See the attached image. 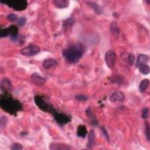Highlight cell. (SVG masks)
Returning a JSON list of instances; mask_svg holds the SVG:
<instances>
[{"label": "cell", "instance_id": "obj_12", "mask_svg": "<svg viewBox=\"0 0 150 150\" xmlns=\"http://www.w3.org/2000/svg\"><path fill=\"white\" fill-rule=\"evenodd\" d=\"M53 4L58 8H65L69 6V1L68 0H54Z\"/></svg>", "mask_w": 150, "mask_h": 150}, {"label": "cell", "instance_id": "obj_19", "mask_svg": "<svg viewBox=\"0 0 150 150\" xmlns=\"http://www.w3.org/2000/svg\"><path fill=\"white\" fill-rule=\"evenodd\" d=\"M149 80L147 79H144L141 81V82L140 83V87H139V89L141 93H144L147 89L148 85H149Z\"/></svg>", "mask_w": 150, "mask_h": 150}, {"label": "cell", "instance_id": "obj_3", "mask_svg": "<svg viewBox=\"0 0 150 150\" xmlns=\"http://www.w3.org/2000/svg\"><path fill=\"white\" fill-rule=\"evenodd\" d=\"M34 101L36 105L42 111L52 113L55 111V109L52 105L47 101L44 97L36 96L34 97Z\"/></svg>", "mask_w": 150, "mask_h": 150}, {"label": "cell", "instance_id": "obj_27", "mask_svg": "<svg viewBox=\"0 0 150 150\" xmlns=\"http://www.w3.org/2000/svg\"><path fill=\"white\" fill-rule=\"evenodd\" d=\"M12 150H21L23 149V146L19 143H14L11 147Z\"/></svg>", "mask_w": 150, "mask_h": 150}, {"label": "cell", "instance_id": "obj_13", "mask_svg": "<svg viewBox=\"0 0 150 150\" xmlns=\"http://www.w3.org/2000/svg\"><path fill=\"white\" fill-rule=\"evenodd\" d=\"M88 134V130L84 125H80L77 129V135L81 138H85Z\"/></svg>", "mask_w": 150, "mask_h": 150}, {"label": "cell", "instance_id": "obj_14", "mask_svg": "<svg viewBox=\"0 0 150 150\" xmlns=\"http://www.w3.org/2000/svg\"><path fill=\"white\" fill-rule=\"evenodd\" d=\"M5 29L8 36L10 35V36L11 37V36H15L18 35L19 29L16 26L12 25Z\"/></svg>", "mask_w": 150, "mask_h": 150}, {"label": "cell", "instance_id": "obj_4", "mask_svg": "<svg viewBox=\"0 0 150 150\" xmlns=\"http://www.w3.org/2000/svg\"><path fill=\"white\" fill-rule=\"evenodd\" d=\"M0 3L7 4L9 7L16 11L25 10L28 7V2L25 0H10V1H1Z\"/></svg>", "mask_w": 150, "mask_h": 150}, {"label": "cell", "instance_id": "obj_29", "mask_svg": "<svg viewBox=\"0 0 150 150\" xmlns=\"http://www.w3.org/2000/svg\"><path fill=\"white\" fill-rule=\"evenodd\" d=\"M7 123V118L5 116H2L1 118V120H0V125H1V128H3L4 127Z\"/></svg>", "mask_w": 150, "mask_h": 150}, {"label": "cell", "instance_id": "obj_25", "mask_svg": "<svg viewBox=\"0 0 150 150\" xmlns=\"http://www.w3.org/2000/svg\"><path fill=\"white\" fill-rule=\"evenodd\" d=\"M148 113H149V109L148 108H145L143 109L142 111V119H147L148 117Z\"/></svg>", "mask_w": 150, "mask_h": 150}, {"label": "cell", "instance_id": "obj_32", "mask_svg": "<svg viewBox=\"0 0 150 150\" xmlns=\"http://www.w3.org/2000/svg\"><path fill=\"white\" fill-rule=\"evenodd\" d=\"M75 20L73 18H68L65 21V25H72L74 24Z\"/></svg>", "mask_w": 150, "mask_h": 150}, {"label": "cell", "instance_id": "obj_20", "mask_svg": "<svg viewBox=\"0 0 150 150\" xmlns=\"http://www.w3.org/2000/svg\"><path fill=\"white\" fill-rule=\"evenodd\" d=\"M138 68H139L140 72L142 74L145 75H147L149 74V66L147 65H146V64H143V65H141Z\"/></svg>", "mask_w": 150, "mask_h": 150}, {"label": "cell", "instance_id": "obj_28", "mask_svg": "<svg viewBox=\"0 0 150 150\" xmlns=\"http://www.w3.org/2000/svg\"><path fill=\"white\" fill-rule=\"evenodd\" d=\"M101 133L103 134V137L108 140V141H109V134L108 133V132H107V130H105V128L104 127H101Z\"/></svg>", "mask_w": 150, "mask_h": 150}, {"label": "cell", "instance_id": "obj_15", "mask_svg": "<svg viewBox=\"0 0 150 150\" xmlns=\"http://www.w3.org/2000/svg\"><path fill=\"white\" fill-rule=\"evenodd\" d=\"M148 59V58L147 55H143V54L139 55L137 58V62H136V67L138 68L141 65L145 64V63L147 62Z\"/></svg>", "mask_w": 150, "mask_h": 150}, {"label": "cell", "instance_id": "obj_16", "mask_svg": "<svg viewBox=\"0 0 150 150\" xmlns=\"http://www.w3.org/2000/svg\"><path fill=\"white\" fill-rule=\"evenodd\" d=\"M49 149L53 150H57V149H70L67 145H62L59 143H52L49 145Z\"/></svg>", "mask_w": 150, "mask_h": 150}, {"label": "cell", "instance_id": "obj_24", "mask_svg": "<svg viewBox=\"0 0 150 150\" xmlns=\"http://www.w3.org/2000/svg\"><path fill=\"white\" fill-rule=\"evenodd\" d=\"M27 22V19L25 16H21L18 19L17 24L19 27H24Z\"/></svg>", "mask_w": 150, "mask_h": 150}, {"label": "cell", "instance_id": "obj_2", "mask_svg": "<svg viewBox=\"0 0 150 150\" xmlns=\"http://www.w3.org/2000/svg\"><path fill=\"white\" fill-rule=\"evenodd\" d=\"M83 52V49L81 45H73L63 51V56L69 63H75L81 59Z\"/></svg>", "mask_w": 150, "mask_h": 150}, {"label": "cell", "instance_id": "obj_23", "mask_svg": "<svg viewBox=\"0 0 150 150\" xmlns=\"http://www.w3.org/2000/svg\"><path fill=\"white\" fill-rule=\"evenodd\" d=\"M145 134L146 138L148 141H149L150 140V128H149V125L148 122H146L145 124Z\"/></svg>", "mask_w": 150, "mask_h": 150}, {"label": "cell", "instance_id": "obj_10", "mask_svg": "<svg viewBox=\"0 0 150 150\" xmlns=\"http://www.w3.org/2000/svg\"><path fill=\"white\" fill-rule=\"evenodd\" d=\"M31 79L32 82L34 84L38 86H42L43 84H44L46 82V79L44 77H41L37 73L32 74L31 77Z\"/></svg>", "mask_w": 150, "mask_h": 150}, {"label": "cell", "instance_id": "obj_26", "mask_svg": "<svg viewBox=\"0 0 150 150\" xmlns=\"http://www.w3.org/2000/svg\"><path fill=\"white\" fill-rule=\"evenodd\" d=\"M7 19L11 22H14L18 19V16L15 14H10L7 15Z\"/></svg>", "mask_w": 150, "mask_h": 150}, {"label": "cell", "instance_id": "obj_8", "mask_svg": "<svg viewBox=\"0 0 150 150\" xmlns=\"http://www.w3.org/2000/svg\"><path fill=\"white\" fill-rule=\"evenodd\" d=\"M58 65V62L56 60L52 58L45 59L43 62V67L45 69H50L56 67Z\"/></svg>", "mask_w": 150, "mask_h": 150}, {"label": "cell", "instance_id": "obj_31", "mask_svg": "<svg viewBox=\"0 0 150 150\" xmlns=\"http://www.w3.org/2000/svg\"><path fill=\"white\" fill-rule=\"evenodd\" d=\"M134 56L133 54H129L128 56V62L130 64V65L132 66L134 62Z\"/></svg>", "mask_w": 150, "mask_h": 150}, {"label": "cell", "instance_id": "obj_7", "mask_svg": "<svg viewBox=\"0 0 150 150\" xmlns=\"http://www.w3.org/2000/svg\"><path fill=\"white\" fill-rule=\"evenodd\" d=\"M40 51V48L35 45H31L23 48L21 51V54L26 56H33L38 54Z\"/></svg>", "mask_w": 150, "mask_h": 150}, {"label": "cell", "instance_id": "obj_6", "mask_svg": "<svg viewBox=\"0 0 150 150\" xmlns=\"http://www.w3.org/2000/svg\"><path fill=\"white\" fill-rule=\"evenodd\" d=\"M116 59V55L113 51L110 50L106 52L105 55V61L108 68H109L110 69H112L114 67Z\"/></svg>", "mask_w": 150, "mask_h": 150}, {"label": "cell", "instance_id": "obj_30", "mask_svg": "<svg viewBox=\"0 0 150 150\" xmlns=\"http://www.w3.org/2000/svg\"><path fill=\"white\" fill-rule=\"evenodd\" d=\"M76 99L79 100V101H86L88 98L84 96V95H77L76 97Z\"/></svg>", "mask_w": 150, "mask_h": 150}, {"label": "cell", "instance_id": "obj_17", "mask_svg": "<svg viewBox=\"0 0 150 150\" xmlns=\"http://www.w3.org/2000/svg\"><path fill=\"white\" fill-rule=\"evenodd\" d=\"M110 29L112 33L115 36H118L120 33V29L118 27V25L117 23L113 22L111 23L110 26Z\"/></svg>", "mask_w": 150, "mask_h": 150}, {"label": "cell", "instance_id": "obj_1", "mask_svg": "<svg viewBox=\"0 0 150 150\" xmlns=\"http://www.w3.org/2000/svg\"><path fill=\"white\" fill-rule=\"evenodd\" d=\"M0 107L5 112L15 116L23 110V105L18 100L14 99L8 93H4L0 98Z\"/></svg>", "mask_w": 150, "mask_h": 150}, {"label": "cell", "instance_id": "obj_11", "mask_svg": "<svg viewBox=\"0 0 150 150\" xmlns=\"http://www.w3.org/2000/svg\"><path fill=\"white\" fill-rule=\"evenodd\" d=\"M125 99L124 95L121 92H116L113 93L110 97V100L112 102H121L124 101Z\"/></svg>", "mask_w": 150, "mask_h": 150}, {"label": "cell", "instance_id": "obj_21", "mask_svg": "<svg viewBox=\"0 0 150 150\" xmlns=\"http://www.w3.org/2000/svg\"><path fill=\"white\" fill-rule=\"evenodd\" d=\"M88 4L96 13H97L98 14L102 13L101 8L99 6V5L97 4H96V3H93V2H89Z\"/></svg>", "mask_w": 150, "mask_h": 150}, {"label": "cell", "instance_id": "obj_5", "mask_svg": "<svg viewBox=\"0 0 150 150\" xmlns=\"http://www.w3.org/2000/svg\"><path fill=\"white\" fill-rule=\"evenodd\" d=\"M55 121L60 125H65L71 121V117L55 110L52 113Z\"/></svg>", "mask_w": 150, "mask_h": 150}, {"label": "cell", "instance_id": "obj_33", "mask_svg": "<svg viewBox=\"0 0 150 150\" xmlns=\"http://www.w3.org/2000/svg\"><path fill=\"white\" fill-rule=\"evenodd\" d=\"M11 40L13 42H16L17 41V40L18 39V36H11Z\"/></svg>", "mask_w": 150, "mask_h": 150}, {"label": "cell", "instance_id": "obj_18", "mask_svg": "<svg viewBox=\"0 0 150 150\" xmlns=\"http://www.w3.org/2000/svg\"><path fill=\"white\" fill-rule=\"evenodd\" d=\"M88 139H89V141H88V147L89 148H92L94 146L95 140V132H93V130H91L90 132H89Z\"/></svg>", "mask_w": 150, "mask_h": 150}, {"label": "cell", "instance_id": "obj_9", "mask_svg": "<svg viewBox=\"0 0 150 150\" xmlns=\"http://www.w3.org/2000/svg\"><path fill=\"white\" fill-rule=\"evenodd\" d=\"M0 87L2 92H4V93H8L11 89V82L7 79H3L1 80Z\"/></svg>", "mask_w": 150, "mask_h": 150}, {"label": "cell", "instance_id": "obj_22", "mask_svg": "<svg viewBox=\"0 0 150 150\" xmlns=\"http://www.w3.org/2000/svg\"><path fill=\"white\" fill-rule=\"evenodd\" d=\"M86 114L88 116V117L92 120V123L93 125H96L97 124V121L96 120V118L94 117V116L91 111V109L90 108H88V109L86 110Z\"/></svg>", "mask_w": 150, "mask_h": 150}]
</instances>
